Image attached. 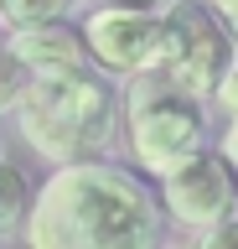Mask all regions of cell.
Returning a JSON list of instances; mask_svg holds the SVG:
<instances>
[{
	"label": "cell",
	"instance_id": "6da1fadb",
	"mask_svg": "<svg viewBox=\"0 0 238 249\" xmlns=\"http://www.w3.org/2000/svg\"><path fill=\"white\" fill-rule=\"evenodd\" d=\"M26 249H160V202L104 156L63 161L32 202Z\"/></svg>",
	"mask_w": 238,
	"mask_h": 249
},
{
	"label": "cell",
	"instance_id": "7a4b0ae2",
	"mask_svg": "<svg viewBox=\"0 0 238 249\" xmlns=\"http://www.w3.org/2000/svg\"><path fill=\"white\" fill-rule=\"evenodd\" d=\"M11 114H16L21 140L36 156H47L52 166L104 156L114 124H119V104H114V89L104 83L98 62L32 73V83L21 89Z\"/></svg>",
	"mask_w": 238,
	"mask_h": 249
},
{
	"label": "cell",
	"instance_id": "3957f363",
	"mask_svg": "<svg viewBox=\"0 0 238 249\" xmlns=\"http://www.w3.org/2000/svg\"><path fill=\"white\" fill-rule=\"evenodd\" d=\"M125 140L135 166L160 182L207 151V109L197 93L176 89L166 73H140L125 104Z\"/></svg>",
	"mask_w": 238,
	"mask_h": 249
},
{
	"label": "cell",
	"instance_id": "277c9868",
	"mask_svg": "<svg viewBox=\"0 0 238 249\" xmlns=\"http://www.w3.org/2000/svg\"><path fill=\"white\" fill-rule=\"evenodd\" d=\"M238 57V36L207 0H176L166 5V47H160V68L176 89L212 99L222 73Z\"/></svg>",
	"mask_w": 238,
	"mask_h": 249
},
{
	"label": "cell",
	"instance_id": "5b68a950",
	"mask_svg": "<svg viewBox=\"0 0 238 249\" xmlns=\"http://www.w3.org/2000/svg\"><path fill=\"white\" fill-rule=\"evenodd\" d=\"M88 57L114 78H140L160 68L166 47V5H98L83 16Z\"/></svg>",
	"mask_w": 238,
	"mask_h": 249
},
{
	"label": "cell",
	"instance_id": "8992f818",
	"mask_svg": "<svg viewBox=\"0 0 238 249\" xmlns=\"http://www.w3.org/2000/svg\"><path fill=\"white\" fill-rule=\"evenodd\" d=\"M160 208L171 213V223L197 229V233L222 223L228 213H238V166L222 156V145L218 151L207 145L181 171L160 177Z\"/></svg>",
	"mask_w": 238,
	"mask_h": 249
},
{
	"label": "cell",
	"instance_id": "52a82bcc",
	"mask_svg": "<svg viewBox=\"0 0 238 249\" xmlns=\"http://www.w3.org/2000/svg\"><path fill=\"white\" fill-rule=\"evenodd\" d=\"M5 42L16 47V57L26 62L32 73L94 62V57H88V42H83V26H67L63 16H57V21H32V26H11Z\"/></svg>",
	"mask_w": 238,
	"mask_h": 249
},
{
	"label": "cell",
	"instance_id": "ba28073f",
	"mask_svg": "<svg viewBox=\"0 0 238 249\" xmlns=\"http://www.w3.org/2000/svg\"><path fill=\"white\" fill-rule=\"evenodd\" d=\"M36 192H42V187H36L32 171L16 161V151L0 145V233H5V229H26Z\"/></svg>",
	"mask_w": 238,
	"mask_h": 249
},
{
	"label": "cell",
	"instance_id": "9c48e42d",
	"mask_svg": "<svg viewBox=\"0 0 238 249\" xmlns=\"http://www.w3.org/2000/svg\"><path fill=\"white\" fill-rule=\"evenodd\" d=\"M73 11V0H0V26H32V21H57Z\"/></svg>",
	"mask_w": 238,
	"mask_h": 249
},
{
	"label": "cell",
	"instance_id": "30bf717a",
	"mask_svg": "<svg viewBox=\"0 0 238 249\" xmlns=\"http://www.w3.org/2000/svg\"><path fill=\"white\" fill-rule=\"evenodd\" d=\"M26 83H32V68L16 57V47L0 36V114H11V109H16V99H21Z\"/></svg>",
	"mask_w": 238,
	"mask_h": 249
},
{
	"label": "cell",
	"instance_id": "8fae6325",
	"mask_svg": "<svg viewBox=\"0 0 238 249\" xmlns=\"http://www.w3.org/2000/svg\"><path fill=\"white\" fill-rule=\"evenodd\" d=\"M197 249H238V213H228L222 223H212V229H202V239H197Z\"/></svg>",
	"mask_w": 238,
	"mask_h": 249
},
{
	"label": "cell",
	"instance_id": "7c38bea8",
	"mask_svg": "<svg viewBox=\"0 0 238 249\" xmlns=\"http://www.w3.org/2000/svg\"><path fill=\"white\" fill-rule=\"evenodd\" d=\"M212 99H218V109L228 114V120H238V57H233V68L222 73V83H218V93H212Z\"/></svg>",
	"mask_w": 238,
	"mask_h": 249
},
{
	"label": "cell",
	"instance_id": "4fadbf2b",
	"mask_svg": "<svg viewBox=\"0 0 238 249\" xmlns=\"http://www.w3.org/2000/svg\"><path fill=\"white\" fill-rule=\"evenodd\" d=\"M218 145H222V156L238 166V120H228V130H222V140H218Z\"/></svg>",
	"mask_w": 238,
	"mask_h": 249
},
{
	"label": "cell",
	"instance_id": "5bb4252c",
	"mask_svg": "<svg viewBox=\"0 0 238 249\" xmlns=\"http://www.w3.org/2000/svg\"><path fill=\"white\" fill-rule=\"evenodd\" d=\"M207 5H212V11H218L222 21L233 26V36H238V0H207Z\"/></svg>",
	"mask_w": 238,
	"mask_h": 249
}]
</instances>
